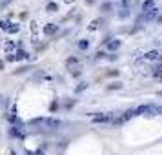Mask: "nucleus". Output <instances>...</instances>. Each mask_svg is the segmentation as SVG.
I'll return each mask as SVG.
<instances>
[{"label": "nucleus", "mask_w": 162, "mask_h": 155, "mask_svg": "<svg viewBox=\"0 0 162 155\" xmlns=\"http://www.w3.org/2000/svg\"><path fill=\"white\" fill-rule=\"evenodd\" d=\"M157 113V106H140L137 108V115H155Z\"/></svg>", "instance_id": "f257e3e1"}, {"label": "nucleus", "mask_w": 162, "mask_h": 155, "mask_svg": "<svg viewBox=\"0 0 162 155\" xmlns=\"http://www.w3.org/2000/svg\"><path fill=\"white\" fill-rule=\"evenodd\" d=\"M144 58H146V60H160V53H158L157 49H153V51H148V53L144 55Z\"/></svg>", "instance_id": "f03ea898"}, {"label": "nucleus", "mask_w": 162, "mask_h": 155, "mask_svg": "<svg viewBox=\"0 0 162 155\" xmlns=\"http://www.w3.org/2000/svg\"><path fill=\"white\" fill-rule=\"evenodd\" d=\"M153 9H155V2H153V0H146V2L142 4V11L149 13V11H153Z\"/></svg>", "instance_id": "7ed1b4c3"}, {"label": "nucleus", "mask_w": 162, "mask_h": 155, "mask_svg": "<svg viewBox=\"0 0 162 155\" xmlns=\"http://www.w3.org/2000/svg\"><path fill=\"white\" fill-rule=\"evenodd\" d=\"M120 44H122V42H120L119 38H115V40H108V48L115 51V49H119V48H120Z\"/></svg>", "instance_id": "20e7f679"}, {"label": "nucleus", "mask_w": 162, "mask_h": 155, "mask_svg": "<svg viewBox=\"0 0 162 155\" xmlns=\"http://www.w3.org/2000/svg\"><path fill=\"white\" fill-rule=\"evenodd\" d=\"M46 124H48L49 128H58L62 122H60V119H46Z\"/></svg>", "instance_id": "39448f33"}, {"label": "nucleus", "mask_w": 162, "mask_h": 155, "mask_svg": "<svg viewBox=\"0 0 162 155\" xmlns=\"http://www.w3.org/2000/svg\"><path fill=\"white\" fill-rule=\"evenodd\" d=\"M157 13H158V9L155 7L153 11H149V13H146V15H142V20H153V18L157 16Z\"/></svg>", "instance_id": "423d86ee"}, {"label": "nucleus", "mask_w": 162, "mask_h": 155, "mask_svg": "<svg viewBox=\"0 0 162 155\" xmlns=\"http://www.w3.org/2000/svg\"><path fill=\"white\" fill-rule=\"evenodd\" d=\"M55 31H57V26H55V24H48V26L44 28V33H46V35H53Z\"/></svg>", "instance_id": "0eeeda50"}, {"label": "nucleus", "mask_w": 162, "mask_h": 155, "mask_svg": "<svg viewBox=\"0 0 162 155\" xmlns=\"http://www.w3.org/2000/svg\"><path fill=\"white\" fill-rule=\"evenodd\" d=\"M46 11H49V13H55V11H58V4H57V2H49L48 6H46Z\"/></svg>", "instance_id": "6e6552de"}, {"label": "nucleus", "mask_w": 162, "mask_h": 155, "mask_svg": "<svg viewBox=\"0 0 162 155\" xmlns=\"http://www.w3.org/2000/svg\"><path fill=\"white\" fill-rule=\"evenodd\" d=\"M137 115V109H128V112L122 115V121H128V119H131V117H135Z\"/></svg>", "instance_id": "1a4fd4ad"}, {"label": "nucleus", "mask_w": 162, "mask_h": 155, "mask_svg": "<svg viewBox=\"0 0 162 155\" xmlns=\"http://www.w3.org/2000/svg\"><path fill=\"white\" fill-rule=\"evenodd\" d=\"M106 121H109L108 115H95L93 117V122H106Z\"/></svg>", "instance_id": "9d476101"}, {"label": "nucleus", "mask_w": 162, "mask_h": 155, "mask_svg": "<svg viewBox=\"0 0 162 155\" xmlns=\"http://www.w3.org/2000/svg\"><path fill=\"white\" fill-rule=\"evenodd\" d=\"M153 73H155L157 77H162V62H158V64L155 66V70H153Z\"/></svg>", "instance_id": "9b49d317"}, {"label": "nucleus", "mask_w": 162, "mask_h": 155, "mask_svg": "<svg viewBox=\"0 0 162 155\" xmlns=\"http://www.w3.org/2000/svg\"><path fill=\"white\" fill-rule=\"evenodd\" d=\"M16 58H20V60H22V58H28V53H26L24 49H18V51H16Z\"/></svg>", "instance_id": "f8f14e48"}, {"label": "nucleus", "mask_w": 162, "mask_h": 155, "mask_svg": "<svg viewBox=\"0 0 162 155\" xmlns=\"http://www.w3.org/2000/svg\"><path fill=\"white\" fill-rule=\"evenodd\" d=\"M87 46H89L87 40H80V42H78V48H80V49H87Z\"/></svg>", "instance_id": "ddd939ff"}, {"label": "nucleus", "mask_w": 162, "mask_h": 155, "mask_svg": "<svg viewBox=\"0 0 162 155\" xmlns=\"http://www.w3.org/2000/svg\"><path fill=\"white\" fill-rule=\"evenodd\" d=\"M119 88H122V84L120 82H115V84H109L108 86V90H119Z\"/></svg>", "instance_id": "4468645a"}, {"label": "nucleus", "mask_w": 162, "mask_h": 155, "mask_svg": "<svg viewBox=\"0 0 162 155\" xmlns=\"http://www.w3.org/2000/svg\"><path fill=\"white\" fill-rule=\"evenodd\" d=\"M97 28H99V20H93V22L89 24V31H95Z\"/></svg>", "instance_id": "2eb2a0df"}, {"label": "nucleus", "mask_w": 162, "mask_h": 155, "mask_svg": "<svg viewBox=\"0 0 162 155\" xmlns=\"http://www.w3.org/2000/svg\"><path fill=\"white\" fill-rule=\"evenodd\" d=\"M31 31H33V35H37V33H38V24H37L35 20L31 22Z\"/></svg>", "instance_id": "dca6fc26"}, {"label": "nucleus", "mask_w": 162, "mask_h": 155, "mask_svg": "<svg viewBox=\"0 0 162 155\" xmlns=\"http://www.w3.org/2000/svg\"><path fill=\"white\" fill-rule=\"evenodd\" d=\"M102 9H104V11H109V9H111V4H109V2L102 4Z\"/></svg>", "instance_id": "f3484780"}, {"label": "nucleus", "mask_w": 162, "mask_h": 155, "mask_svg": "<svg viewBox=\"0 0 162 155\" xmlns=\"http://www.w3.org/2000/svg\"><path fill=\"white\" fill-rule=\"evenodd\" d=\"M7 31L9 33H16L18 31V26H11V28H7Z\"/></svg>", "instance_id": "a211bd4d"}, {"label": "nucleus", "mask_w": 162, "mask_h": 155, "mask_svg": "<svg viewBox=\"0 0 162 155\" xmlns=\"http://www.w3.org/2000/svg\"><path fill=\"white\" fill-rule=\"evenodd\" d=\"M6 49H7V51H11V49H15V44H11V42H7V44H6Z\"/></svg>", "instance_id": "6ab92c4d"}, {"label": "nucleus", "mask_w": 162, "mask_h": 155, "mask_svg": "<svg viewBox=\"0 0 162 155\" xmlns=\"http://www.w3.org/2000/svg\"><path fill=\"white\" fill-rule=\"evenodd\" d=\"M84 88H87V84H82V86H78V88H77V93H80V91L84 90Z\"/></svg>", "instance_id": "aec40b11"}, {"label": "nucleus", "mask_w": 162, "mask_h": 155, "mask_svg": "<svg viewBox=\"0 0 162 155\" xmlns=\"http://www.w3.org/2000/svg\"><path fill=\"white\" fill-rule=\"evenodd\" d=\"M6 58H7V60H15V58H16V57H15V55H13V53H11V55H7V57H6Z\"/></svg>", "instance_id": "412c9836"}, {"label": "nucleus", "mask_w": 162, "mask_h": 155, "mask_svg": "<svg viewBox=\"0 0 162 155\" xmlns=\"http://www.w3.org/2000/svg\"><path fill=\"white\" fill-rule=\"evenodd\" d=\"M157 113H160V115H162V106H157Z\"/></svg>", "instance_id": "4be33fe9"}, {"label": "nucleus", "mask_w": 162, "mask_h": 155, "mask_svg": "<svg viewBox=\"0 0 162 155\" xmlns=\"http://www.w3.org/2000/svg\"><path fill=\"white\" fill-rule=\"evenodd\" d=\"M157 22H162V16H158V18H157Z\"/></svg>", "instance_id": "5701e85b"}, {"label": "nucleus", "mask_w": 162, "mask_h": 155, "mask_svg": "<svg viewBox=\"0 0 162 155\" xmlns=\"http://www.w3.org/2000/svg\"><path fill=\"white\" fill-rule=\"evenodd\" d=\"M28 155H38V153H31V151H29V153H28Z\"/></svg>", "instance_id": "b1692460"}, {"label": "nucleus", "mask_w": 162, "mask_h": 155, "mask_svg": "<svg viewBox=\"0 0 162 155\" xmlns=\"http://www.w3.org/2000/svg\"><path fill=\"white\" fill-rule=\"evenodd\" d=\"M158 97H162V91H158Z\"/></svg>", "instance_id": "393cba45"}, {"label": "nucleus", "mask_w": 162, "mask_h": 155, "mask_svg": "<svg viewBox=\"0 0 162 155\" xmlns=\"http://www.w3.org/2000/svg\"><path fill=\"white\" fill-rule=\"evenodd\" d=\"M66 2H73V0H66Z\"/></svg>", "instance_id": "a878e982"}, {"label": "nucleus", "mask_w": 162, "mask_h": 155, "mask_svg": "<svg viewBox=\"0 0 162 155\" xmlns=\"http://www.w3.org/2000/svg\"><path fill=\"white\" fill-rule=\"evenodd\" d=\"M160 62H162V55H160Z\"/></svg>", "instance_id": "bb28decb"}]
</instances>
